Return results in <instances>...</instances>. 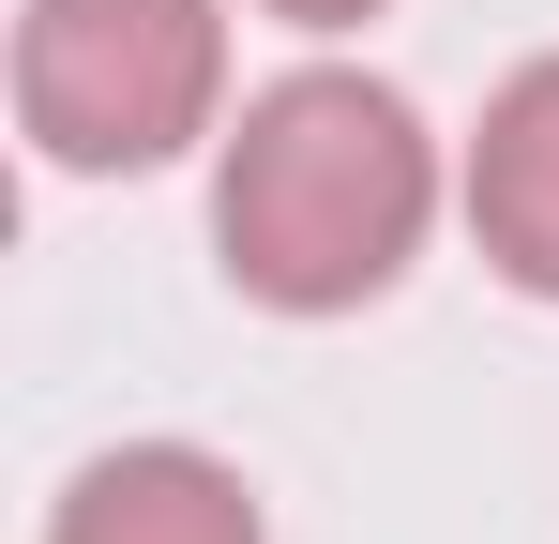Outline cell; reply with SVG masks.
<instances>
[{
	"mask_svg": "<svg viewBox=\"0 0 559 544\" xmlns=\"http://www.w3.org/2000/svg\"><path fill=\"white\" fill-rule=\"evenodd\" d=\"M424 212H439V152H424V121L393 106L378 76H273L242 106V137H227V181H212V243L227 272L287 303V318H348L378 303L408 243H424Z\"/></svg>",
	"mask_w": 559,
	"mask_h": 544,
	"instance_id": "cell-1",
	"label": "cell"
},
{
	"mask_svg": "<svg viewBox=\"0 0 559 544\" xmlns=\"http://www.w3.org/2000/svg\"><path fill=\"white\" fill-rule=\"evenodd\" d=\"M227 91L212 0H31L15 15V121L46 167H167Z\"/></svg>",
	"mask_w": 559,
	"mask_h": 544,
	"instance_id": "cell-2",
	"label": "cell"
},
{
	"mask_svg": "<svg viewBox=\"0 0 559 544\" xmlns=\"http://www.w3.org/2000/svg\"><path fill=\"white\" fill-rule=\"evenodd\" d=\"M468 227L530 303H559V61L499 76L484 137H468Z\"/></svg>",
	"mask_w": 559,
	"mask_h": 544,
	"instance_id": "cell-3",
	"label": "cell"
},
{
	"mask_svg": "<svg viewBox=\"0 0 559 544\" xmlns=\"http://www.w3.org/2000/svg\"><path fill=\"white\" fill-rule=\"evenodd\" d=\"M46 544H258V499L242 469H212L197 439H136V453H92L61 530Z\"/></svg>",
	"mask_w": 559,
	"mask_h": 544,
	"instance_id": "cell-4",
	"label": "cell"
},
{
	"mask_svg": "<svg viewBox=\"0 0 559 544\" xmlns=\"http://www.w3.org/2000/svg\"><path fill=\"white\" fill-rule=\"evenodd\" d=\"M287 31H348V15H378V0H273Z\"/></svg>",
	"mask_w": 559,
	"mask_h": 544,
	"instance_id": "cell-5",
	"label": "cell"
}]
</instances>
